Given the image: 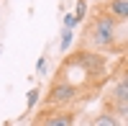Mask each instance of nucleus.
I'll list each match as a JSON object with an SVG mask.
<instances>
[{
	"mask_svg": "<svg viewBox=\"0 0 128 126\" xmlns=\"http://www.w3.org/2000/svg\"><path fill=\"white\" fill-rule=\"evenodd\" d=\"M126 23L128 21H115L102 8L95 10L90 26L82 34V46L95 54H123L126 49Z\"/></svg>",
	"mask_w": 128,
	"mask_h": 126,
	"instance_id": "obj_1",
	"label": "nucleus"
},
{
	"mask_svg": "<svg viewBox=\"0 0 128 126\" xmlns=\"http://www.w3.org/2000/svg\"><path fill=\"white\" fill-rule=\"evenodd\" d=\"M82 98H84V93H82L77 85H72V82L64 80V77H54L46 100H49L54 108H64V106H74V103L82 100Z\"/></svg>",
	"mask_w": 128,
	"mask_h": 126,
	"instance_id": "obj_2",
	"label": "nucleus"
},
{
	"mask_svg": "<svg viewBox=\"0 0 128 126\" xmlns=\"http://www.w3.org/2000/svg\"><path fill=\"white\" fill-rule=\"evenodd\" d=\"M102 111L113 113V116L120 118V121L126 118V113H128V77H126V72L120 75L118 82H113L108 98H105V108Z\"/></svg>",
	"mask_w": 128,
	"mask_h": 126,
	"instance_id": "obj_3",
	"label": "nucleus"
},
{
	"mask_svg": "<svg viewBox=\"0 0 128 126\" xmlns=\"http://www.w3.org/2000/svg\"><path fill=\"white\" fill-rule=\"evenodd\" d=\"M34 126H74V111H64V108L44 111L34 121Z\"/></svg>",
	"mask_w": 128,
	"mask_h": 126,
	"instance_id": "obj_4",
	"label": "nucleus"
},
{
	"mask_svg": "<svg viewBox=\"0 0 128 126\" xmlns=\"http://www.w3.org/2000/svg\"><path fill=\"white\" fill-rule=\"evenodd\" d=\"M105 13H110L115 21H128V0H105Z\"/></svg>",
	"mask_w": 128,
	"mask_h": 126,
	"instance_id": "obj_5",
	"label": "nucleus"
},
{
	"mask_svg": "<svg viewBox=\"0 0 128 126\" xmlns=\"http://www.w3.org/2000/svg\"><path fill=\"white\" fill-rule=\"evenodd\" d=\"M90 126H123V121L115 118L113 113H108V111H100V113H95V116H92Z\"/></svg>",
	"mask_w": 128,
	"mask_h": 126,
	"instance_id": "obj_6",
	"label": "nucleus"
},
{
	"mask_svg": "<svg viewBox=\"0 0 128 126\" xmlns=\"http://www.w3.org/2000/svg\"><path fill=\"white\" fill-rule=\"evenodd\" d=\"M72 44H74V34H72L69 28H62V34H59V51H62V54H67Z\"/></svg>",
	"mask_w": 128,
	"mask_h": 126,
	"instance_id": "obj_7",
	"label": "nucleus"
},
{
	"mask_svg": "<svg viewBox=\"0 0 128 126\" xmlns=\"http://www.w3.org/2000/svg\"><path fill=\"white\" fill-rule=\"evenodd\" d=\"M38 98H41V85H34V88L26 93V106H28V111H31V108H36Z\"/></svg>",
	"mask_w": 128,
	"mask_h": 126,
	"instance_id": "obj_8",
	"label": "nucleus"
},
{
	"mask_svg": "<svg viewBox=\"0 0 128 126\" xmlns=\"http://www.w3.org/2000/svg\"><path fill=\"white\" fill-rule=\"evenodd\" d=\"M74 18H77V23H82V21L87 18V0H77V8H74Z\"/></svg>",
	"mask_w": 128,
	"mask_h": 126,
	"instance_id": "obj_9",
	"label": "nucleus"
},
{
	"mask_svg": "<svg viewBox=\"0 0 128 126\" xmlns=\"http://www.w3.org/2000/svg\"><path fill=\"white\" fill-rule=\"evenodd\" d=\"M80 23H77V18H74V13H64V18H62V28H69V31H74Z\"/></svg>",
	"mask_w": 128,
	"mask_h": 126,
	"instance_id": "obj_10",
	"label": "nucleus"
},
{
	"mask_svg": "<svg viewBox=\"0 0 128 126\" xmlns=\"http://www.w3.org/2000/svg\"><path fill=\"white\" fill-rule=\"evenodd\" d=\"M46 70H49V59H46V54H41L38 62H36V75H38V77H44V75H46Z\"/></svg>",
	"mask_w": 128,
	"mask_h": 126,
	"instance_id": "obj_11",
	"label": "nucleus"
},
{
	"mask_svg": "<svg viewBox=\"0 0 128 126\" xmlns=\"http://www.w3.org/2000/svg\"><path fill=\"white\" fill-rule=\"evenodd\" d=\"M87 126H90V123H87Z\"/></svg>",
	"mask_w": 128,
	"mask_h": 126,
	"instance_id": "obj_12",
	"label": "nucleus"
}]
</instances>
